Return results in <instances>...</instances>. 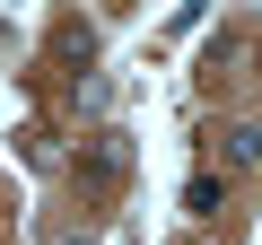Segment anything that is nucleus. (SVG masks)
Instances as JSON below:
<instances>
[{"instance_id": "obj_1", "label": "nucleus", "mask_w": 262, "mask_h": 245, "mask_svg": "<svg viewBox=\"0 0 262 245\" xmlns=\"http://www.w3.org/2000/svg\"><path fill=\"white\" fill-rule=\"evenodd\" d=\"M79 184L88 193H122L131 184V140L122 132H88L79 140Z\"/></svg>"}, {"instance_id": "obj_2", "label": "nucleus", "mask_w": 262, "mask_h": 245, "mask_svg": "<svg viewBox=\"0 0 262 245\" xmlns=\"http://www.w3.org/2000/svg\"><path fill=\"white\" fill-rule=\"evenodd\" d=\"M210 158H219V167H262V122H227V132H210Z\"/></svg>"}, {"instance_id": "obj_3", "label": "nucleus", "mask_w": 262, "mask_h": 245, "mask_svg": "<svg viewBox=\"0 0 262 245\" xmlns=\"http://www.w3.org/2000/svg\"><path fill=\"white\" fill-rule=\"evenodd\" d=\"M184 210H192V219H219V210H227V184H219V175L201 167V175L184 184Z\"/></svg>"}, {"instance_id": "obj_4", "label": "nucleus", "mask_w": 262, "mask_h": 245, "mask_svg": "<svg viewBox=\"0 0 262 245\" xmlns=\"http://www.w3.org/2000/svg\"><path fill=\"white\" fill-rule=\"evenodd\" d=\"M236 62H245V44H236V35H219V44L201 53V70H210V79H236Z\"/></svg>"}, {"instance_id": "obj_5", "label": "nucleus", "mask_w": 262, "mask_h": 245, "mask_svg": "<svg viewBox=\"0 0 262 245\" xmlns=\"http://www.w3.org/2000/svg\"><path fill=\"white\" fill-rule=\"evenodd\" d=\"M53 245H96V236H88V228H61V236H53Z\"/></svg>"}, {"instance_id": "obj_6", "label": "nucleus", "mask_w": 262, "mask_h": 245, "mask_svg": "<svg viewBox=\"0 0 262 245\" xmlns=\"http://www.w3.org/2000/svg\"><path fill=\"white\" fill-rule=\"evenodd\" d=\"M96 9H114V0H96Z\"/></svg>"}]
</instances>
